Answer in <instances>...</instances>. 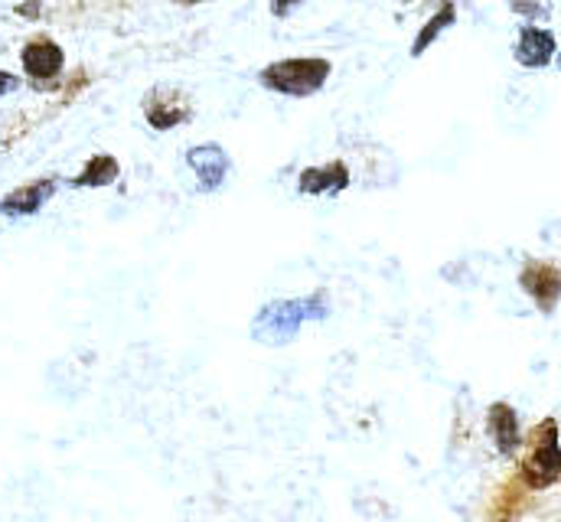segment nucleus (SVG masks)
Masks as SVG:
<instances>
[{
    "mask_svg": "<svg viewBox=\"0 0 561 522\" xmlns=\"http://www.w3.org/2000/svg\"><path fill=\"white\" fill-rule=\"evenodd\" d=\"M486 431L503 457H516L523 447V431H519V415L510 401H493L486 411Z\"/></svg>",
    "mask_w": 561,
    "mask_h": 522,
    "instance_id": "7",
    "label": "nucleus"
},
{
    "mask_svg": "<svg viewBox=\"0 0 561 522\" xmlns=\"http://www.w3.org/2000/svg\"><path fill=\"white\" fill-rule=\"evenodd\" d=\"M186 163L199 180L203 193H216L229 177V154L219 144H196L186 150Z\"/></svg>",
    "mask_w": 561,
    "mask_h": 522,
    "instance_id": "5",
    "label": "nucleus"
},
{
    "mask_svg": "<svg viewBox=\"0 0 561 522\" xmlns=\"http://www.w3.org/2000/svg\"><path fill=\"white\" fill-rule=\"evenodd\" d=\"M122 177V163L112 154H95L89 157V163L82 167L79 177H72L76 190H95V186H112Z\"/></svg>",
    "mask_w": 561,
    "mask_h": 522,
    "instance_id": "12",
    "label": "nucleus"
},
{
    "mask_svg": "<svg viewBox=\"0 0 561 522\" xmlns=\"http://www.w3.org/2000/svg\"><path fill=\"white\" fill-rule=\"evenodd\" d=\"M56 193V180H33L26 186H16L10 190L3 200H0V213L3 216H33L39 213Z\"/></svg>",
    "mask_w": 561,
    "mask_h": 522,
    "instance_id": "11",
    "label": "nucleus"
},
{
    "mask_svg": "<svg viewBox=\"0 0 561 522\" xmlns=\"http://www.w3.org/2000/svg\"><path fill=\"white\" fill-rule=\"evenodd\" d=\"M526 510V484L523 480H510L500 493H496V503L490 507V517L493 520H513Z\"/></svg>",
    "mask_w": 561,
    "mask_h": 522,
    "instance_id": "14",
    "label": "nucleus"
},
{
    "mask_svg": "<svg viewBox=\"0 0 561 522\" xmlns=\"http://www.w3.org/2000/svg\"><path fill=\"white\" fill-rule=\"evenodd\" d=\"M16 86H20V79H16V76H10V72H0V95H10Z\"/></svg>",
    "mask_w": 561,
    "mask_h": 522,
    "instance_id": "17",
    "label": "nucleus"
},
{
    "mask_svg": "<svg viewBox=\"0 0 561 522\" xmlns=\"http://www.w3.org/2000/svg\"><path fill=\"white\" fill-rule=\"evenodd\" d=\"M350 186V167L343 160L323 163V167H307L297 177V190L304 196H323V193H343Z\"/></svg>",
    "mask_w": 561,
    "mask_h": 522,
    "instance_id": "10",
    "label": "nucleus"
},
{
    "mask_svg": "<svg viewBox=\"0 0 561 522\" xmlns=\"http://www.w3.org/2000/svg\"><path fill=\"white\" fill-rule=\"evenodd\" d=\"M556 59H559V69H561V53H556Z\"/></svg>",
    "mask_w": 561,
    "mask_h": 522,
    "instance_id": "19",
    "label": "nucleus"
},
{
    "mask_svg": "<svg viewBox=\"0 0 561 522\" xmlns=\"http://www.w3.org/2000/svg\"><path fill=\"white\" fill-rule=\"evenodd\" d=\"M526 454L519 464V480L529 490H549L561 480V444H559V421L546 418L539 421L529 438L523 441Z\"/></svg>",
    "mask_w": 561,
    "mask_h": 522,
    "instance_id": "2",
    "label": "nucleus"
},
{
    "mask_svg": "<svg viewBox=\"0 0 561 522\" xmlns=\"http://www.w3.org/2000/svg\"><path fill=\"white\" fill-rule=\"evenodd\" d=\"M399 3H412V0H399Z\"/></svg>",
    "mask_w": 561,
    "mask_h": 522,
    "instance_id": "20",
    "label": "nucleus"
},
{
    "mask_svg": "<svg viewBox=\"0 0 561 522\" xmlns=\"http://www.w3.org/2000/svg\"><path fill=\"white\" fill-rule=\"evenodd\" d=\"M20 63H23V72H26L30 79H39V82H43V79H56V76L62 72L66 56H62V49H59L53 39L39 36V39H30V43L23 46Z\"/></svg>",
    "mask_w": 561,
    "mask_h": 522,
    "instance_id": "8",
    "label": "nucleus"
},
{
    "mask_svg": "<svg viewBox=\"0 0 561 522\" xmlns=\"http://www.w3.org/2000/svg\"><path fill=\"white\" fill-rule=\"evenodd\" d=\"M144 118L153 130H170L183 125V122H190V105L180 95L157 89V92H150L144 99Z\"/></svg>",
    "mask_w": 561,
    "mask_h": 522,
    "instance_id": "9",
    "label": "nucleus"
},
{
    "mask_svg": "<svg viewBox=\"0 0 561 522\" xmlns=\"http://www.w3.org/2000/svg\"><path fill=\"white\" fill-rule=\"evenodd\" d=\"M176 3H183V7H193V3H203V0H176Z\"/></svg>",
    "mask_w": 561,
    "mask_h": 522,
    "instance_id": "18",
    "label": "nucleus"
},
{
    "mask_svg": "<svg viewBox=\"0 0 561 522\" xmlns=\"http://www.w3.org/2000/svg\"><path fill=\"white\" fill-rule=\"evenodd\" d=\"M330 314V297L323 287H317L313 294L304 297H284V300H272L265 304L255 320H252V337L262 347H284L290 343L304 324L310 320H323Z\"/></svg>",
    "mask_w": 561,
    "mask_h": 522,
    "instance_id": "1",
    "label": "nucleus"
},
{
    "mask_svg": "<svg viewBox=\"0 0 561 522\" xmlns=\"http://www.w3.org/2000/svg\"><path fill=\"white\" fill-rule=\"evenodd\" d=\"M513 10L523 13V16H546V7L536 3V0H513Z\"/></svg>",
    "mask_w": 561,
    "mask_h": 522,
    "instance_id": "15",
    "label": "nucleus"
},
{
    "mask_svg": "<svg viewBox=\"0 0 561 522\" xmlns=\"http://www.w3.org/2000/svg\"><path fill=\"white\" fill-rule=\"evenodd\" d=\"M330 72H333L330 59H317V56L278 59V63H268L259 72V82L268 92H278V95H287V99H310L327 86Z\"/></svg>",
    "mask_w": 561,
    "mask_h": 522,
    "instance_id": "3",
    "label": "nucleus"
},
{
    "mask_svg": "<svg viewBox=\"0 0 561 522\" xmlns=\"http://www.w3.org/2000/svg\"><path fill=\"white\" fill-rule=\"evenodd\" d=\"M300 3H304V0H272V13H275V16H287V13H294Z\"/></svg>",
    "mask_w": 561,
    "mask_h": 522,
    "instance_id": "16",
    "label": "nucleus"
},
{
    "mask_svg": "<svg viewBox=\"0 0 561 522\" xmlns=\"http://www.w3.org/2000/svg\"><path fill=\"white\" fill-rule=\"evenodd\" d=\"M519 287L533 297V304L549 317L561 300V268L552 261L529 259L519 271Z\"/></svg>",
    "mask_w": 561,
    "mask_h": 522,
    "instance_id": "4",
    "label": "nucleus"
},
{
    "mask_svg": "<svg viewBox=\"0 0 561 522\" xmlns=\"http://www.w3.org/2000/svg\"><path fill=\"white\" fill-rule=\"evenodd\" d=\"M454 23H457V7H454V0H440V7L427 16V23L419 30L415 43H412V56H415V59L424 56L427 46H434L437 36H440L444 30H450Z\"/></svg>",
    "mask_w": 561,
    "mask_h": 522,
    "instance_id": "13",
    "label": "nucleus"
},
{
    "mask_svg": "<svg viewBox=\"0 0 561 522\" xmlns=\"http://www.w3.org/2000/svg\"><path fill=\"white\" fill-rule=\"evenodd\" d=\"M556 53H559V43H556V33L552 30L533 26V23L519 30V39H516L513 56H516V63L523 69H546V66H552Z\"/></svg>",
    "mask_w": 561,
    "mask_h": 522,
    "instance_id": "6",
    "label": "nucleus"
}]
</instances>
